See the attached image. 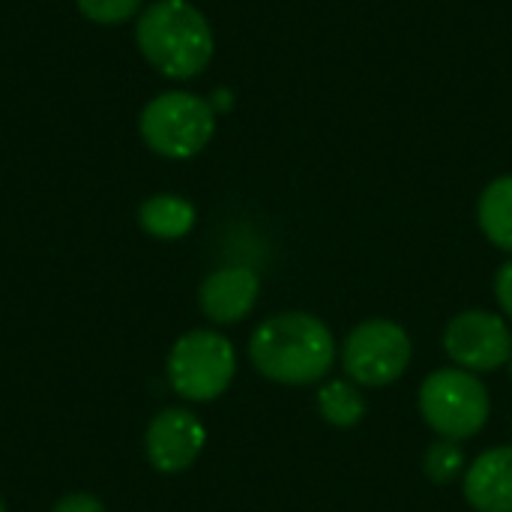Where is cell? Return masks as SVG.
I'll list each match as a JSON object with an SVG mask.
<instances>
[{"label": "cell", "mask_w": 512, "mask_h": 512, "mask_svg": "<svg viewBox=\"0 0 512 512\" xmlns=\"http://www.w3.org/2000/svg\"><path fill=\"white\" fill-rule=\"evenodd\" d=\"M252 366L288 387L321 381L336 360V342L324 321L306 312H282L258 324L249 339Z\"/></svg>", "instance_id": "obj_1"}, {"label": "cell", "mask_w": 512, "mask_h": 512, "mask_svg": "<svg viewBox=\"0 0 512 512\" xmlns=\"http://www.w3.org/2000/svg\"><path fill=\"white\" fill-rule=\"evenodd\" d=\"M135 42L144 60L165 78L186 81L213 60V30L189 0H156L135 21Z\"/></svg>", "instance_id": "obj_2"}, {"label": "cell", "mask_w": 512, "mask_h": 512, "mask_svg": "<svg viewBox=\"0 0 512 512\" xmlns=\"http://www.w3.org/2000/svg\"><path fill=\"white\" fill-rule=\"evenodd\" d=\"M138 129L153 153L165 159H192L216 132V108L195 93L168 90L144 105Z\"/></svg>", "instance_id": "obj_3"}, {"label": "cell", "mask_w": 512, "mask_h": 512, "mask_svg": "<svg viewBox=\"0 0 512 512\" xmlns=\"http://www.w3.org/2000/svg\"><path fill=\"white\" fill-rule=\"evenodd\" d=\"M489 393L474 372L438 369L420 387V414L438 438H474L489 420Z\"/></svg>", "instance_id": "obj_4"}, {"label": "cell", "mask_w": 512, "mask_h": 512, "mask_svg": "<svg viewBox=\"0 0 512 512\" xmlns=\"http://www.w3.org/2000/svg\"><path fill=\"white\" fill-rule=\"evenodd\" d=\"M234 372V345L216 330H189L168 354V384L189 402L219 399L231 387Z\"/></svg>", "instance_id": "obj_5"}, {"label": "cell", "mask_w": 512, "mask_h": 512, "mask_svg": "<svg viewBox=\"0 0 512 512\" xmlns=\"http://www.w3.org/2000/svg\"><path fill=\"white\" fill-rule=\"evenodd\" d=\"M342 366L360 387H387L411 366V336L387 318L363 321L345 339Z\"/></svg>", "instance_id": "obj_6"}, {"label": "cell", "mask_w": 512, "mask_h": 512, "mask_svg": "<svg viewBox=\"0 0 512 512\" xmlns=\"http://www.w3.org/2000/svg\"><path fill=\"white\" fill-rule=\"evenodd\" d=\"M444 351L465 372H495L510 363L512 333L501 315L471 309L447 324Z\"/></svg>", "instance_id": "obj_7"}, {"label": "cell", "mask_w": 512, "mask_h": 512, "mask_svg": "<svg viewBox=\"0 0 512 512\" xmlns=\"http://www.w3.org/2000/svg\"><path fill=\"white\" fill-rule=\"evenodd\" d=\"M207 441L204 423L186 408H165L159 411L144 435L147 459L162 474H180L195 465Z\"/></svg>", "instance_id": "obj_8"}, {"label": "cell", "mask_w": 512, "mask_h": 512, "mask_svg": "<svg viewBox=\"0 0 512 512\" xmlns=\"http://www.w3.org/2000/svg\"><path fill=\"white\" fill-rule=\"evenodd\" d=\"M261 282L249 267H222L201 282L198 303L213 324H237L258 303Z\"/></svg>", "instance_id": "obj_9"}, {"label": "cell", "mask_w": 512, "mask_h": 512, "mask_svg": "<svg viewBox=\"0 0 512 512\" xmlns=\"http://www.w3.org/2000/svg\"><path fill=\"white\" fill-rule=\"evenodd\" d=\"M465 501L477 512H512V447L477 456L465 474Z\"/></svg>", "instance_id": "obj_10"}, {"label": "cell", "mask_w": 512, "mask_h": 512, "mask_svg": "<svg viewBox=\"0 0 512 512\" xmlns=\"http://www.w3.org/2000/svg\"><path fill=\"white\" fill-rule=\"evenodd\" d=\"M138 222L150 237L177 240L195 225V207L180 195H153L138 207Z\"/></svg>", "instance_id": "obj_11"}, {"label": "cell", "mask_w": 512, "mask_h": 512, "mask_svg": "<svg viewBox=\"0 0 512 512\" xmlns=\"http://www.w3.org/2000/svg\"><path fill=\"white\" fill-rule=\"evenodd\" d=\"M477 219L483 234L504 252L512 255V174L492 180L477 207Z\"/></svg>", "instance_id": "obj_12"}, {"label": "cell", "mask_w": 512, "mask_h": 512, "mask_svg": "<svg viewBox=\"0 0 512 512\" xmlns=\"http://www.w3.org/2000/svg\"><path fill=\"white\" fill-rule=\"evenodd\" d=\"M321 417L336 429H351L366 417V396L351 381H330L315 396Z\"/></svg>", "instance_id": "obj_13"}, {"label": "cell", "mask_w": 512, "mask_h": 512, "mask_svg": "<svg viewBox=\"0 0 512 512\" xmlns=\"http://www.w3.org/2000/svg\"><path fill=\"white\" fill-rule=\"evenodd\" d=\"M465 465H468L465 447L459 441H450V438H438L423 456V471L435 486L456 483L465 474Z\"/></svg>", "instance_id": "obj_14"}, {"label": "cell", "mask_w": 512, "mask_h": 512, "mask_svg": "<svg viewBox=\"0 0 512 512\" xmlns=\"http://www.w3.org/2000/svg\"><path fill=\"white\" fill-rule=\"evenodd\" d=\"M78 12L96 24H123L141 12L144 0H75Z\"/></svg>", "instance_id": "obj_15"}, {"label": "cell", "mask_w": 512, "mask_h": 512, "mask_svg": "<svg viewBox=\"0 0 512 512\" xmlns=\"http://www.w3.org/2000/svg\"><path fill=\"white\" fill-rule=\"evenodd\" d=\"M51 512H105V507H102L99 498L84 495V492H75V495H66Z\"/></svg>", "instance_id": "obj_16"}, {"label": "cell", "mask_w": 512, "mask_h": 512, "mask_svg": "<svg viewBox=\"0 0 512 512\" xmlns=\"http://www.w3.org/2000/svg\"><path fill=\"white\" fill-rule=\"evenodd\" d=\"M495 294H498L501 309L512 318V261H507V264L498 270V276H495Z\"/></svg>", "instance_id": "obj_17"}, {"label": "cell", "mask_w": 512, "mask_h": 512, "mask_svg": "<svg viewBox=\"0 0 512 512\" xmlns=\"http://www.w3.org/2000/svg\"><path fill=\"white\" fill-rule=\"evenodd\" d=\"M507 369H510V378H512V357H510V363H507Z\"/></svg>", "instance_id": "obj_18"}, {"label": "cell", "mask_w": 512, "mask_h": 512, "mask_svg": "<svg viewBox=\"0 0 512 512\" xmlns=\"http://www.w3.org/2000/svg\"><path fill=\"white\" fill-rule=\"evenodd\" d=\"M0 512H6V507H3V501H0Z\"/></svg>", "instance_id": "obj_19"}]
</instances>
